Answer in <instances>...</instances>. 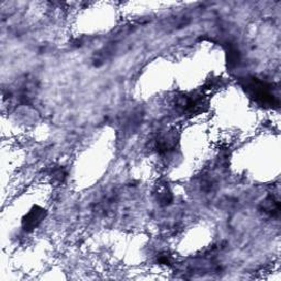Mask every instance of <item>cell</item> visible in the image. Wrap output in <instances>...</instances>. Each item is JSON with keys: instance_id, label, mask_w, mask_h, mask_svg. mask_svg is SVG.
<instances>
[{"instance_id": "obj_1", "label": "cell", "mask_w": 281, "mask_h": 281, "mask_svg": "<svg viewBox=\"0 0 281 281\" xmlns=\"http://www.w3.org/2000/svg\"><path fill=\"white\" fill-rule=\"evenodd\" d=\"M45 214H46V212L43 208L34 207L32 210H30L28 212V214L23 217V220H22L23 229L28 232L37 229L38 226L44 220Z\"/></svg>"}, {"instance_id": "obj_2", "label": "cell", "mask_w": 281, "mask_h": 281, "mask_svg": "<svg viewBox=\"0 0 281 281\" xmlns=\"http://www.w3.org/2000/svg\"><path fill=\"white\" fill-rule=\"evenodd\" d=\"M263 209L265 213L269 214L271 216H276L279 214V210H280L279 201L276 200L273 197H268L263 203Z\"/></svg>"}]
</instances>
